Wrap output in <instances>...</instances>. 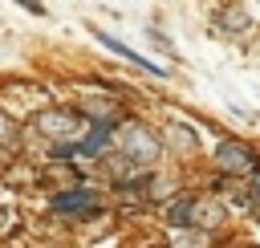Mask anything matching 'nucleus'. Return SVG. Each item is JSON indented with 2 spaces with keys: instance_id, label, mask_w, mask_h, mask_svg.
<instances>
[{
  "instance_id": "nucleus-11",
  "label": "nucleus",
  "mask_w": 260,
  "mask_h": 248,
  "mask_svg": "<svg viewBox=\"0 0 260 248\" xmlns=\"http://www.w3.org/2000/svg\"><path fill=\"white\" fill-rule=\"evenodd\" d=\"M171 240H175V248H203V236H199V232H195V236H183V232H175Z\"/></svg>"
},
{
  "instance_id": "nucleus-12",
  "label": "nucleus",
  "mask_w": 260,
  "mask_h": 248,
  "mask_svg": "<svg viewBox=\"0 0 260 248\" xmlns=\"http://www.w3.org/2000/svg\"><path fill=\"white\" fill-rule=\"evenodd\" d=\"M12 130H16V126H12V118H4V114H0V138H12Z\"/></svg>"
},
{
  "instance_id": "nucleus-7",
  "label": "nucleus",
  "mask_w": 260,
  "mask_h": 248,
  "mask_svg": "<svg viewBox=\"0 0 260 248\" xmlns=\"http://www.w3.org/2000/svg\"><path fill=\"white\" fill-rule=\"evenodd\" d=\"M93 37H98V41H102L106 49H114L118 57H126V61H134V65H142V69H150V73H158V65H150V61H146L142 53H130V45H122V41H114L110 33H98V28H93Z\"/></svg>"
},
{
  "instance_id": "nucleus-2",
  "label": "nucleus",
  "mask_w": 260,
  "mask_h": 248,
  "mask_svg": "<svg viewBox=\"0 0 260 248\" xmlns=\"http://www.w3.org/2000/svg\"><path fill=\"white\" fill-rule=\"evenodd\" d=\"M215 163H219L228 175L256 171V154H252V146H244V142H236V138H223V142L215 146Z\"/></svg>"
},
{
  "instance_id": "nucleus-10",
  "label": "nucleus",
  "mask_w": 260,
  "mask_h": 248,
  "mask_svg": "<svg viewBox=\"0 0 260 248\" xmlns=\"http://www.w3.org/2000/svg\"><path fill=\"white\" fill-rule=\"evenodd\" d=\"M219 16H223V20H219L223 28H236V33L248 28V12H244V8H228V12H219Z\"/></svg>"
},
{
  "instance_id": "nucleus-14",
  "label": "nucleus",
  "mask_w": 260,
  "mask_h": 248,
  "mask_svg": "<svg viewBox=\"0 0 260 248\" xmlns=\"http://www.w3.org/2000/svg\"><path fill=\"white\" fill-rule=\"evenodd\" d=\"M4 224H8V207H0V228H4Z\"/></svg>"
},
{
  "instance_id": "nucleus-3",
  "label": "nucleus",
  "mask_w": 260,
  "mask_h": 248,
  "mask_svg": "<svg viewBox=\"0 0 260 248\" xmlns=\"http://www.w3.org/2000/svg\"><path fill=\"white\" fill-rule=\"evenodd\" d=\"M77 126H81V118H77L73 110H45V114L37 118V130L49 134V138H57V142H69V138L77 134Z\"/></svg>"
},
{
  "instance_id": "nucleus-4",
  "label": "nucleus",
  "mask_w": 260,
  "mask_h": 248,
  "mask_svg": "<svg viewBox=\"0 0 260 248\" xmlns=\"http://www.w3.org/2000/svg\"><path fill=\"white\" fill-rule=\"evenodd\" d=\"M53 211H65V215H81V211H93L98 207V195L93 191H61L49 199Z\"/></svg>"
},
{
  "instance_id": "nucleus-9",
  "label": "nucleus",
  "mask_w": 260,
  "mask_h": 248,
  "mask_svg": "<svg viewBox=\"0 0 260 248\" xmlns=\"http://www.w3.org/2000/svg\"><path fill=\"white\" fill-rule=\"evenodd\" d=\"M171 142H175V146H179V150H195V146H199V134H195V130H187V126H179V122H175V126H171Z\"/></svg>"
},
{
  "instance_id": "nucleus-1",
  "label": "nucleus",
  "mask_w": 260,
  "mask_h": 248,
  "mask_svg": "<svg viewBox=\"0 0 260 248\" xmlns=\"http://www.w3.org/2000/svg\"><path fill=\"white\" fill-rule=\"evenodd\" d=\"M118 150L130 159V167H150L158 154H162V142L142 126V122H130L118 130Z\"/></svg>"
},
{
  "instance_id": "nucleus-6",
  "label": "nucleus",
  "mask_w": 260,
  "mask_h": 248,
  "mask_svg": "<svg viewBox=\"0 0 260 248\" xmlns=\"http://www.w3.org/2000/svg\"><path fill=\"white\" fill-rule=\"evenodd\" d=\"M219 220H223V203H215V199H195L191 224H199V228H215Z\"/></svg>"
},
{
  "instance_id": "nucleus-13",
  "label": "nucleus",
  "mask_w": 260,
  "mask_h": 248,
  "mask_svg": "<svg viewBox=\"0 0 260 248\" xmlns=\"http://www.w3.org/2000/svg\"><path fill=\"white\" fill-rule=\"evenodd\" d=\"M252 203L260 207V175H256V183H252Z\"/></svg>"
},
{
  "instance_id": "nucleus-8",
  "label": "nucleus",
  "mask_w": 260,
  "mask_h": 248,
  "mask_svg": "<svg viewBox=\"0 0 260 248\" xmlns=\"http://www.w3.org/2000/svg\"><path fill=\"white\" fill-rule=\"evenodd\" d=\"M191 211H195V199H179V203H175V207L167 211V224H171V228L179 232L183 224H191Z\"/></svg>"
},
{
  "instance_id": "nucleus-5",
  "label": "nucleus",
  "mask_w": 260,
  "mask_h": 248,
  "mask_svg": "<svg viewBox=\"0 0 260 248\" xmlns=\"http://www.w3.org/2000/svg\"><path fill=\"white\" fill-rule=\"evenodd\" d=\"M110 126H114L110 118H98V122H93V130H89V134H85V138L77 142V154H89V159H98V154L106 150V138H110Z\"/></svg>"
}]
</instances>
